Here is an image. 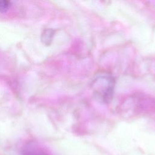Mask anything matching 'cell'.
<instances>
[{
  "label": "cell",
  "instance_id": "cell-1",
  "mask_svg": "<svg viewBox=\"0 0 155 155\" xmlns=\"http://www.w3.org/2000/svg\"><path fill=\"white\" fill-rule=\"evenodd\" d=\"M11 7V2L9 1L0 0V13H5Z\"/></svg>",
  "mask_w": 155,
  "mask_h": 155
}]
</instances>
